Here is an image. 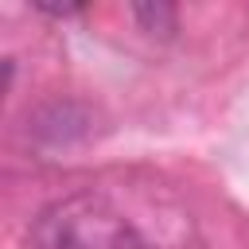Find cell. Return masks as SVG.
<instances>
[{
  "mask_svg": "<svg viewBox=\"0 0 249 249\" xmlns=\"http://www.w3.org/2000/svg\"><path fill=\"white\" fill-rule=\"evenodd\" d=\"M31 249H152L136 222L101 191H74L47 202L27 230Z\"/></svg>",
  "mask_w": 249,
  "mask_h": 249,
  "instance_id": "cell-1",
  "label": "cell"
},
{
  "mask_svg": "<svg viewBox=\"0 0 249 249\" xmlns=\"http://www.w3.org/2000/svg\"><path fill=\"white\" fill-rule=\"evenodd\" d=\"M35 12L54 16V19H70V16H82V4H47V0H35Z\"/></svg>",
  "mask_w": 249,
  "mask_h": 249,
  "instance_id": "cell-3",
  "label": "cell"
},
{
  "mask_svg": "<svg viewBox=\"0 0 249 249\" xmlns=\"http://www.w3.org/2000/svg\"><path fill=\"white\" fill-rule=\"evenodd\" d=\"M132 16L148 35H171L179 27V12L171 4H132Z\"/></svg>",
  "mask_w": 249,
  "mask_h": 249,
  "instance_id": "cell-2",
  "label": "cell"
}]
</instances>
